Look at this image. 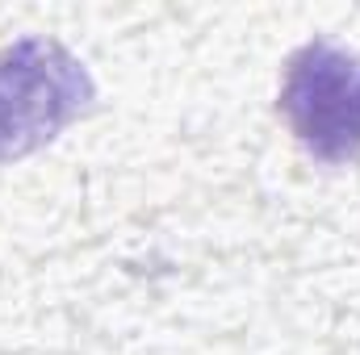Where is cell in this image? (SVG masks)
Instances as JSON below:
<instances>
[{
    "label": "cell",
    "mask_w": 360,
    "mask_h": 355,
    "mask_svg": "<svg viewBox=\"0 0 360 355\" xmlns=\"http://www.w3.org/2000/svg\"><path fill=\"white\" fill-rule=\"evenodd\" d=\"M96 100L89 67L55 38L0 46V163L55 142Z\"/></svg>",
    "instance_id": "cell-1"
},
{
    "label": "cell",
    "mask_w": 360,
    "mask_h": 355,
    "mask_svg": "<svg viewBox=\"0 0 360 355\" xmlns=\"http://www.w3.org/2000/svg\"><path fill=\"white\" fill-rule=\"evenodd\" d=\"M276 113L314 159H360V59L331 38H310L285 63Z\"/></svg>",
    "instance_id": "cell-2"
}]
</instances>
